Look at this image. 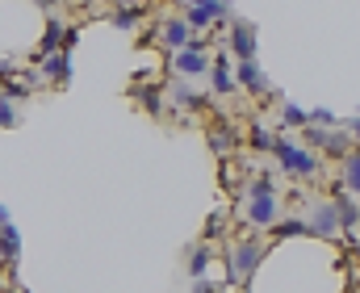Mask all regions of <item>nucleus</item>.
<instances>
[{
	"mask_svg": "<svg viewBox=\"0 0 360 293\" xmlns=\"http://www.w3.org/2000/svg\"><path fill=\"white\" fill-rule=\"evenodd\" d=\"M264 252H269L264 239H256V235H235V239H231V256H226V264H231V281H235V285H248L252 273L260 268Z\"/></svg>",
	"mask_w": 360,
	"mask_h": 293,
	"instance_id": "obj_2",
	"label": "nucleus"
},
{
	"mask_svg": "<svg viewBox=\"0 0 360 293\" xmlns=\"http://www.w3.org/2000/svg\"><path fill=\"white\" fill-rule=\"evenodd\" d=\"M4 222H8V209H4V205H0V226H4Z\"/></svg>",
	"mask_w": 360,
	"mask_h": 293,
	"instance_id": "obj_29",
	"label": "nucleus"
},
{
	"mask_svg": "<svg viewBox=\"0 0 360 293\" xmlns=\"http://www.w3.org/2000/svg\"><path fill=\"white\" fill-rule=\"evenodd\" d=\"M210 38H193L184 51L172 55V72H180L184 80H201V76H210Z\"/></svg>",
	"mask_w": 360,
	"mask_h": 293,
	"instance_id": "obj_3",
	"label": "nucleus"
},
{
	"mask_svg": "<svg viewBox=\"0 0 360 293\" xmlns=\"http://www.w3.org/2000/svg\"><path fill=\"white\" fill-rule=\"evenodd\" d=\"M222 46H226V55H235V63H252L256 59V30L248 21H231Z\"/></svg>",
	"mask_w": 360,
	"mask_h": 293,
	"instance_id": "obj_4",
	"label": "nucleus"
},
{
	"mask_svg": "<svg viewBox=\"0 0 360 293\" xmlns=\"http://www.w3.org/2000/svg\"><path fill=\"white\" fill-rule=\"evenodd\" d=\"M310 235L314 239H340V218H335V201H314L310 205Z\"/></svg>",
	"mask_w": 360,
	"mask_h": 293,
	"instance_id": "obj_6",
	"label": "nucleus"
},
{
	"mask_svg": "<svg viewBox=\"0 0 360 293\" xmlns=\"http://www.w3.org/2000/svg\"><path fill=\"white\" fill-rule=\"evenodd\" d=\"M168 100H176L180 109H197V105H201V97H197L188 84H168Z\"/></svg>",
	"mask_w": 360,
	"mask_h": 293,
	"instance_id": "obj_21",
	"label": "nucleus"
},
{
	"mask_svg": "<svg viewBox=\"0 0 360 293\" xmlns=\"http://www.w3.org/2000/svg\"><path fill=\"white\" fill-rule=\"evenodd\" d=\"M155 38L176 55V51H184V46L193 42V30H188V21H184V17H164V21H160V30H155Z\"/></svg>",
	"mask_w": 360,
	"mask_h": 293,
	"instance_id": "obj_8",
	"label": "nucleus"
},
{
	"mask_svg": "<svg viewBox=\"0 0 360 293\" xmlns=\"http://www.w3.org/2000/svg\"><path fill=\"white\" fill-rule=\"evenodd\" d=\"M235 84H239V89H248L252 97H272L269 76L260 72V63H256V59H252V63H235Z\"/></svg>",
	"mask_w": 360,
	"mask_h": 293,
	"instance_id": "obj_9",
	"label": "nucleus"
},
{
	"mask_svg": "<svg viewBox=\"0 0 360 293\" xmlns=\"http://www.w3.org/2000/svg\"><path fill=\"white\" fill-rule=\"evenodd\" d=\"M276 193V176L272 172H256L252 185H248V197H272Z\"/></svg>",
	"mask_w": 360,
	"mask_h": 293,
	"instance_id": "obj_20",
	"label": "nucleus"
},
{
	"mask_svg": "<svg viewBox=\"0 0 360 293\" xmlns=\"http://www.w3.org/2000/svg\"><path fill=\"white\" fill-rule=\"evenodd\" d=\"M38 72H42V84H51V89H63V84L72 80V55H68V51H59V55H46V59H38Z\"/></svg>",
	"mask_w": 360,
	"mask_h": 293,
	"instance_id": "obj_7",
	"label": "nucleus"
},
{
	"mask_svg": "<svg viewBox=\"0 0 360 293\" xmlns=\"http://www.w3.org/2000/svg\"><path fill=\"white\" fill-rule=\"evenodd\" d=\"M252 147H256V151H269V155H272V147H276V134H269L264 126H252Z\"/></svg>",
	"mask_w": 360,
	"mask_h": 293,
	"instance_id": "obj_24",
	"label": "nucleus"
},
{
	"mask_svg": "<svg viewBox=\"0 0 360 293\" xmlns=\"http://www.w3.org/2000/svg\"><path fill=\"white\" fill-rule=\"evenodd\" d=\"M310 126H323V130H340V117L331 109H314L310 113Z\"/></svg>",
	"mask_w": 360,
	"mask_h": 293,
	"instance_id": "obj_25",
	"label": "nucleus"
},
{
	"mask_svg": "<svg viewBox=\"0 0 360 293\" xmlns=\"http://www.w3.org/2000/svg\"><path fill=\"white\" fill-rule=\"evenodd\" d=\"M348 134H352V143L360 147V117H352V122H348Z\"/></svg>",
	"mask_w": 360,
	"mask_h": 293,
	"instance_id": "obj_27",
	"label": "nucleus"
},
{
	"mask_svg": "<svg viewBox=\"0 0 360 293\" xmlns=\"http://www.w3.org/2000/svg\"><path fill=\"white\" fill-rule=\"evenodd\" d=\"M143 17H147V8H143V4H117V8L109 13V21H113L117 30H139V25H143Z\"/></svg>",
	"mask_w": 360,
	"mask_h": 293,
	"instance_id": "obj_15",
	"label": "nucleus"
},
{
	"mask_svg": "<svg viewBox=\"0 0 360 293\" xmlns=\"http://www.w3.org/2000/svg\"><path fill=\"white\" fill-rule=\"evenodd\" d=\"M17 256H21V235L13 230V222H4V226H0V264L13 268Z\"/></svg>",
	"mask_w": 360,
	"mask_h": 293,
	"instance_id": "obj_14",
	"label": "nucleus"
},
{
	"mask_svg": "<svg viewBox=\"0 0 360 293\" xmlns=\"http://www.w3.org/2000/svg\"><path fill=\"white\" fill-rule=\"evenodd\" d=\"M210 89H214V97H231L235 93V67H231L226 51H218L214 63H210Z\"/></svg>",
	"mask_w": 360,
	"mask_h": 293,
	"instance_id": "obj_10",
	"label": "nucleus"
},
{
	"mask_svg": "<svg viewBox=\"0 0 360 293\" xmlns=\"http://www.w3.org/2000/svg\"><path fill=\"white\" fill-rule=\"evenodd\" d=\"M226 13H231V4H222V0H188V4H184L188 30H210V25L226 21Z\"/></svg>",
	"mask_w": 360,
	"mask_h": 293,
	"instance_id": "obj_5",
	"label": "nucleus"
},
{
	"mask_svg": "<svg viewBox=\"0 0 360 293\" xmlns=\"http://www.w3.org/2000/svg\"><path fill=\"white\" fill-rule=\"evenodd\" d=\"M281 122L293 126V130H302V126H310V113L302 105H293V100H281Z\"/></svg>",
	"mask_w": 360,
	"mask_h": 293,
	"instance_id": "obj_19",
	"label": "nucleus"
},
{
	"mask_svg": "<svg viewBox=\"0 0 360 293\" xmlns=\"http://www.w3.org/2000/svg\"><path fill=\"white\" fill-rule=\"evenodd\" d=\"M248 222H252V226H264V230H269L272 222H281L276 193L272 197H248Z\"/></svg>",
	"mask_w": 360,
	"mask_h": 293,
	"instance_id": "obj_11",
	"label": "nucleus"
},
{
	"mask_svg": "<svg viewBox=\"0 0 360 293\" xmlns=\"http://www.w3.org/2000/svg\"><path fill=\"white\" fill-rule=\"evenodd\" d=\"M34 4H38V8H46V13H55V4H59V0H34Z\"/></svg>",
	"mask_w": 360,
	"mask_h": 293,
	"instance_id": "obj_28",
	"label": "nucleus"
},
{
	"mask_svg": "<svg viewBox=\"0 0 360 293\" xmlns=\"http://www.w3.org/2000/svg\"><path fill=\"white\" fill-rule=\"evenodd\" d=\"M134 100H139L147 113H160V109H164V93H160L155 84H139V80H134Z\"/></svg>",
	"mask_w": 360,
	"mask_h": 293,
	"instance_id": "obj_18",
	"label": "nucleus"
},
{
	"mask_svg": "<svg viewBox=\"0 0 360 293\" xmlns=\"http://www.w3.org/2000/svg\"><path fill=\"white\" fill-rule=\"evenodd\" d=\"M297 235H310L306 218H285V222H272L269 226V239H297Z\"/></svg>",
	"mask_w": 360,
	"mask_h": 293,
	"instance_id": "obj_17",
	"label": "nucleus"
},
{
	"mask_svg": "<svg viewBox=\"0 0 360 293\" xmlns=\"http://www.w3.org/2000/svg\"><path fill=\"white\" fill-rule=\"evenodd\" d=\"M193 293H214V281H205V277H197V281H193Z\"/></svg>",
	"mask_w": 360,
	"mask_h": 293,
	"instance_id": "obj_26",
	"label": "nucleus"
},
{
	"mask_svg": "<svg viewBox=\"0 0 360 293\" xmlns=\"http://www.w3.org/2000/svg\"><path fill=\"white\" fill-rule=\"evenodd\" d=\"M335 201V218H340V230L344 235H352V226L360 222V205L352 201V197H331Z\"/></svg>",
	"mask_w": 360,
	"mask_h": 293,
	"instance_id": "obj_16",
	"label": "nucleus"
},
{
	"mask_svg": "<svg viewBox=\"0 0 360 293\" xmlns=\"http://www.w3.org/2000/svg\"><path fill=\"white\" fill-rule=\"evenodd\" d=\"M17 122H21V117H17V100L0 93V126H4V130H13Z\"/></svg>",
	"mask_w": 360,
	"mask_h": 293,
	"instance_id": "obj_23",
	"label": "nucleus"
},
{
	"mask_svg": "<svg viewBox=\"0 0 360 293\" xmlns=\"http://www.w3.org/2000/svg\"><path fill=\"white\" fill-rule=\"evenodd\" d=\"M272 155H276V164H281V172H289V176H297V181H319V172H323V164H319V155L314 151H306L297 138H276V147H272Z\"/></svg>",
	"mask_w": 360,
	"mask_h": 293,
	"instance_id": "obj_1",
	"label": "nucleus"
},
{
	"mask_svg": "<svg viewBox=\"0 0 360 293\" xmlns=\"http://www.w3.org/2000/svg\"><path fill=\"white\" fill-rule=\"evenodd\" d=\"M340 189L360 193V147H352V151L340 159Z\"/></svg>",
	"mask_w": 360,
	"mask_h": 293,
	"instance_id": "obj_12",
	"label": "nucleus"
},
{
	"mask_svg": "<svg viewBox=\"0 0 360 293\" xmlns=\"http://www.w3.org/2000/svg\"><path fill=\"white\" fill-rule=\"evenodd\" d=\"M205 268H210V247L201 243V247H193V252H188V273H193V281H197V277H205Z\"/></svg>",
	"mask_w": 360,
	"mask_h": 293,
	"instance_id": "obj_22",
	"label": "nucleus"
},
{
	"mask_svg": "<svg viewBox=\"0 0 360 293\" xmlns=\"http://www.w3.org/2000/svg\"><path fill=\"white\" fill-rule=\"evenodd\" d=\"M235 147H239V134H235V130H231V126H226V122H222V126H214V130H210V151H214V155H218V159H226V155H231V151H235Z\"/></svg>",
	"mask_w": 360,
	"mask_h": 293,
	"instance_id": "obj_13",
	"label": "nucleus"
}]
</instances>
